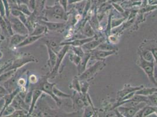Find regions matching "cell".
<instances>
[{"mask_svg":"<svg viewBox=\"0 0 157 117\" xmlns=\"http://www.w3.org/2000/svg\"><path fill=\"white\" fill-rule=\"evenodd\" d=\"M46 16L53 20L67 21L68 19L67 12L58 2L52 7H46Z\"/></svg>","mask_w":157,"mask_h":117,"instance_id":"6da1fadb","label":"cell"},{"mask_svg":"<svg viewBox=\"0 0 157 117\" xmlns=\"http://www.w3.org/2000/svg\"><path fill=\"white\" fill-rule=\"evenodd\" d=\"M104 63H105L102 60H99L96 62L93 65L88 69H86L85 72L79 75L78 76V79L80 81H87L92 79L94 76V75L105 66Z\"/></svg>","mask_w":157,"mask_h":117,"instance_id":"7a4b0ae2","label":"cell"},{"mask_svg":"<svg viewBox=\"0 0 157 117\" xmlns=\"http://www.w3.org/2000/svg\"><path fill=\"white\" fill-rule=\"evenodd\" d=\"M48 77L46 76V77L44 78L42 82L40 85V90L43 91V92H45L49 96H50L52 98L53 100L55 101L56 104L58 107H60L62 104V101L60 100V98L57 97L53 93V87L56 85V83H50L48 81Z\"/></svg>","mask_w":157,"mask_h":117,"instance_id":"3957f363","label":"cell"},{"mask_svg":"<svg viewBox=\"0 0 157 117\" xmlns=\"http://www.w3.org/2000/svg\"><path fill=\"white\" fill-rule=\"evenodd\" d=\"M8 19L10 21L12 29L14 32L23 35H29L28 29L18 17L10 15Z\"/></svg>","mask_w":157,"mask_h":117,"instance_id":"277c9868","label":"cell"},{"mask_svg":"<svg viewBox=\"0 0 157 117\" xmlns=\"http://www.w3.org/2000/svg\"><path fill=\"white\" fill-rule=\"evenodd\" d=\"M139 63V66L144 70L151 81L157 85V81L154 77V63L147 62L141 56Z\"/></svg>","mask_w":157,"mask_h":117,"instance_id":"5b68a950","label":"cell"},{"mask_svg":"<svg viewBox=\"0 0 157 117\" xmlns=\"http://www.w3.org/2000/svg\"><path fill=\"white\" fill-rule=\"evenodd\" d=\"M70 49V46L64 45L63 46V47L62 49L57 53V58H56V62L55 63V66L54 68L51 71V74L49 77L51 78H53L58 73L59 70V68L60 65L65 58L66 55L69 51Z\"/></svg>","mask_w":157,"mask_h":117,"instance_id":"8992f818","label":"cell"},{"mask_svg":"<svg viewBox=\"0 0 157 117\" xmlns=\"http://www.w3.org/2000/svg\"><path fill=\"white\" fill-rule=\"evenodd\" d=\"M36 62V60L32 56H23V57L15 59L6 70H17L28 63Z\"/></svg>","mask_w":157,"mask_h":117,"instance_id":"52a82bcc","label":"cell"},{"mask_svg":"<svg viewBox=\"0 0 157 117\" xmlns=\"http://www.w3.org/2000/svg\"><path fill=\"white\" fill-rule=\"evenodd\" d=\"M147 103H141L137 107H124L121 106L118 107L119 111L120 114L123 115L124 117H134L135 114L138 111L145 107V105Z\"/></svg>","mask_w":157,"mask_h":117,"instance_id":"ba28073f","label":"cell"},{"mask_svg":"<svg viewBox=\"0 0 157 117\" xmlns=\"http://www.w3.org/2000/svg\"><path fill=\"white\" fill-rule=\"evenodd\" d=\"M42 24L46 26L48 30L51 31H57L63 29L65 26L64 22H53V21H44L41 22Z\"/></svg>","mask_w":157,"mask_h":117,"instance_id":"9c48e42d","label":"cell"},{"mask_svg":"<svg viewBox=\"0 0 157 117\" xmlns=\"http://www.w3.org/2000/svg\"><path fill=\"white\" fill-rule=\"evenodd\" d=\"M94 39V37L86 38L84 39H75L69 41H66L60 43V46L68 45L70 46H80L82 47L86 43Z\"/></svg>","mask_w":157,"mask_h":117,"instance_id":"30bf717a","label":"cell"},{"mask_svg":"<svg viewBox=\"0 0 157 117\" xmlns=\"http://www.w3.org/2000/svg\"><path fill=\"white\" fill-rule=\"evenodd\" d=\"M47 49H48V56H49V59H48V65L51 69V71H52L53 69L54 68L55 63L56 62L57 58V53L53 51L51 45L48 43V42L46 43Z\"/></svg>","mask_w":157,"mask_h":117,"instance_id":"8fae6325","label":"cell"},{"mask_svg":"<svg viewBox=\"0 0 157 117\" xmlns=\"http://www.w3.org/2000/svg\"><path fill=\"white\" fill-rule=\"evenodd\" d=\"M33 97H32V100H31V103L30 104V107H29V110L28 111V114L31 115L32 114L33 110L35 107L36 104L38 101V100H39V98L41 97V96L43 94V91L40 90L39 89H36L33 90Z\"/></svg>","mask_w":157,"mask_h":117,"instance_id":"7c38bea8","label":"cell"},{"mask_svg":"<svg viewBox=\"0 0 157 117\" xmlns=\"http://www.w3.org/2000/svg\"><path fill=\"white\" fill-rule=\"evenodd\" d=\"M90 58H91V53L88 52L85 53L84 56L82 58L78 65L77 66L78 76L85 71L87 63Z\"/></svg>","mask_w":157,"mask_h":117,"instance_id":"4fadbf2b","label":"cell"},{"mask_svg":"<svg viewBox=\"0 0 157 117\" xmlns=\"http://www.w3.org/2000/svg\"><path fill=\"white\" fill-rule=\"evenodd\" d=\"M44 35H28L25 39H24L20 44L17 46V47H24L26 46L30 45H32L35 42L38 41L39 39L42 38Z\"/></svg>","mask_w":157,"mask_h":117,"instance_id":"5bb4252c","label":"cell"},{"mask_svg":"<svg viewBox=\"0 0 157 117\" xmlns=\"http://www.w3.org/2000/svg\"><path fill=\"white\" fill-rule=\"evenodd\" d=\"M116 53V51H106L99 49H94L90 53L94 58L97 59H105V58L113 55Z\"/></svg>","mask_w":157,"mask_h":117,"instance_id":"9a60e30c","label":"cell"},{"mask_svg":"<svg viewBox=\"0 0 157 117\" xmlns=\"http://www.w3.org/2000/svg\"><path fill=\"white\" fill-rule=\"evenodd\" d=\"M102 39H99V40H95L93 39L92 40L86 43L83 45L82 46L83 50L86 52H89V51H92L93 50L96 49L100 43L103 42Z\"/></svg>","mask_w":157,"mask_h":117,"instance_id":"2e32d148","label":"cell"},{"mask_svg":"<svg viewBox=\"0 0 157 117\" xmlns=\"http://www.w3.org/2000/svg\"><path fill=\"white\" fill-rule=\"evenodd\" d=\"M28 35H23L18 33L13 34L11 36L10 41V46L11 47L17 46L20 44L24 39H25Z\"/></svg>","mask_w":157,"mask_h":117,"instance_id":"e0dca14e","label":"cell"},{"mask_svg":"<svg viewBox=\"0 0 157 117\" xmlns=\"http://www.w3.org/2000/svg\"><path fill=\"white\" fill-rule=\"evenodd\" d=\"M143 87V85H141V86H137V87H132L130 86V85H125L124 89L121 90V91L119 92V95H120V97L121 98L124 97L125 96L132 92H134V91H137L140 89H141Z\"/></svg>","mask_w":157,"mask_h":117,"instance_id":"ac0fdd59","label":"cell"},{"mask_svg":"<svg viewBox=\"0 0 157 117\" xmlns=\"http://www.w3.org/2000/svg\"><path fill=\"white\" fill-rule=\"evenodd\" d=\"M16 85H17V81H16L15 80V76L3 83L4 87L7 89L8 92H11L18 88L15 87Z\"/></svg>","mask_w":157,"mask_h":117,"instance_id":"d6986e66","label":"cell"},{"mask_svg":"<svg viewBox=\"0 0 157 117\" xmlns=\"http://www.w3.org/2000/svg\"><path fill=\"white\" fill-rule=\"evenodd\" d=\"M17 70H6L0 75V84L4 83L7 81L10 78L13 77L15 76Z\"/></svg>","mask_w":157,"mask_h":117,"instance_id":"ffe728a7","label":"cell"},{"mask_svg":"<svg viewBox=\"0 0 157 117\" xmlns=\"http://www.w3.org/2000/svg\"><path fill=\"white\" fill-rule=\"evenodd\" d=\"M82 33L85 36L86 38H92L94 35V30L91 26L89 22H87L83 26Z\"/></svg>","mask_w":157,"mask_h":117,"instance_id":"44dd1931","label":"cell"},{"mask_svg":"<svg viewBox=\"0 0 157 117\" xmlns=\"http://www.w3.org/2000/svg\"><path fill=\"white\" fill-rule=\"evenodd\" d=\"M96 49L106 51H117L118 48L113 45L102 42L98 46Z\"/></svg>","mask_w":157,"mask_h":117,"instance_id":"7402d4cb","label":"cell"},{"mask_svg":"<svg viewBox=\"0 0 157 117\" xmlns=\"http://www.w3.org/2000/svg\"><path fill=\"white\" fill-rule=\"evenodd\" d=\"M157 92V89L155 88H142L141 89L136 92V94H140L145 96H148L151 94Z\"/></svg>","mask_w":157,"mask_h":117,"instance_id":"603a6c76","label":"cell"},{"mask_svg":"<svg viewBox=\"0 0 157 117\" xmlns=\"http://www.w3.org/2000/svg\"><path fill=\"white\" fill-rule=\"evenodd\" d=\"M47 28L44 25H38L36 26L35 28L33 29V31L29 35H44V33L46 31Z\"/></svg>","mask_w":157,"mask_h":117,"instance_id":"cb8c5ba5","label":"cell"},{"mask_svg":"<svg viewBox=\"0 0 157 117\" xmlns=\"http://www.w3.org/2000/svg\"><path fill=\"white\" fill-rule=\"evenodd\" d=\"M53 91L54 94L59 98H72V96L68 94H66L65 92L60 90L58 88L56 87V85L53 87Z\"/></svg>","mask_w":157,"mask_h":117,"instance_id":"d4e9b609","label":"cell"},{"mask_svg":"<svg viewBox=\"0 0 157 117\" xmlns=\"http://www.w3.org/2000/svg\"><path fill=\"white\" fill-rule=\"evenodd\" d=\"M16 9H19L21 12L26 15V16L30 17L33 14V12L30 10L28 6L26 4H20L17 7Z\"/></svg>","mask_w":157,"mask_h":117,"instance_id":"484cf974","label":"cell"},{"mask_svg":"<svg viewBox=\"0 0 157 117\" xmlns=\"http://www.w3.org/2000/svg\"><path fill=\"white\" fill-rule=\"evenodd\" d=\"M132 101H136L138 103H145L147 104L150 103L148 98L147 96H145L143 95H140V94H135L131 99H130Z\"/></svg>","mask_w":157,"mask_h":117,"instance_id":"4316f807","label":"cell"},{"mask_svg":"<svg viewBox=\"0 0 157 117\" xmlns=\"http://www.w3.org/2000/svg\"><path fill=\"white\" fill-rule=\"evenodd\" d=\"M71 88L74 91H77L81 93V89H80V81L78 79V77L75 76L72 80V84L71 85Z\"/></svg>","mask_w":157,"mask_h":117,"instance_id":"83f0119b","label":"cell"},{"mask_svg":"<svg viewBox=\"0 0 157 117\" xmlns=\"http://www.w3.org/2000/svg\"><path fill=\"white\" fill-rule=\"evenodd\" d=\"M141 56L147 62H154V61H155L153 55L150 50H145L143 51L142 52Z\"/></svg>","mask_w":157,"mask_h":117,"instance_id":"f1b7e54d","label":"cell"},{"mask_svg":"<svg viewBox=\"0 0 157 117\" xmlns=\"http://www.w3.org/2000/svg\"><path fill=\"white\" fill-rule=\"evenodd\" d=\"M144 111H143V117H148L151 114L155 113L157 111V108L155 107H152V106H147L144 107Z\"/></svg>","mask_w":157,"mask_h":117,"instance_id":"f546056e","label":"cell"},{"mask_svg":"<svg viewBox=\"0 0 157 117\" xmlns=\"http://www.w3.org/2000/svg\"><path fill=\"white\" fill-rule=\"evenodd\" d=\"M15 111V109L10 104V105L7 106L4 110L2 111L0 117H10Z\"/></svg>","mask_w":157,"mask_h":117,"instance_id":"4dcf8cb0","label":"cell"},{"mask_svg":"<svg viewBox=\"0 0 157 117\" xmlns=\"http://www.w3.org/2000/svg\"><path fill=\"white\" fill-rule=\"evenodd\" d=\"M28 114V111L24 110H15L13 113L10 116L11 117H25Z\"/></svg>","mask_w":157,"mask_h":117,"instance_id":"1f68e13d","label":"cell"},{"mask_svg":"<svg viewBox=\"0 0 157 117\" xmlns=\"http://www.w3.org/2000/svg\"><path fill=\"white\" fill-rule=\"evenodd\" d=\"M71 47L73 52L75 54L78 55L81 58H82L84 56L85 53L84 52V51L83 50L82 47H80V46H71Z\"/></svg>","mask_w":157,"mask_h":117,"instance_id":"d6a6232c","label":"cell"},{"mask_svg":"<svg viewBox=\"0 0 157 117\" xmlns=\"http://www.w3.org/2000/svg\"><path fill=\"white\" fill-rule=\"evenodd\" d=\"M0 28L4 32V33L8 34V31H7V23L6 22V20L4 19V17L1 16L0 14Z\"/></svg>","mask_w":157,"mask_h":117,"instance_id":"836d02e7","label":"cell"},{"mask_svg":"<svg viewBox=\"0 0 157 117\" xmlns=\"http://www.w3.org/2000/svg\"><path fill=\"white\" fill-rule=\"evenodd\" d=\"M90 24L92 26V28H93L94 30H97L98 28V17H96V15H93L92 16V18L90 19Z\"/></svg>","mask_w":157,"mask_h":117,"instance_id":"e575fe53","label":"cell"},{"mask_svg":"<svg viewBox=\"0 0 157 117\" xmlns=\"http://www.w3.org/2000/svg\"><path fill=\"white\" fill-rule=\"evenodd\" d=\"M80 89H81V93L82 94H87V91L89 89V84L87 83V81H85V80L80 81Z\"/></svg>","mask_w":157,"mask_h":117,"instance_id":"d590c367","label":"cell"},{"mask_svg":"<svg viewBox=\"0 0 157 117\" xmlns=\"http://www.w3.org/2000/svg\"><path fill=\"white\" fill-rule=\"evenodd\" d=\"M92 105H87L84 111L83 117H92L93 114V109Z\"/></svg>","mask_w":157,"mask_h":117,"instance_id":"8d00e7d4","label":"cell"},{"mask_svg":"<svg viewBox=\"0 0 157 117\" xmlns=\"http://www.w3.org/2000/svg\"><path fill=\"white\" fill-rule=\"evenodd\" d=\"M69 58H70L71 60L72 61V62L74 63V64L75 65L78 66V64H79V63H80V60H81L82 58L73 53V54L71 55Z\"/></svg>","mask_w":157,"mask_h":117,"instance_id":"74e56055","label":"cell"},{"mask_svg":"<svg viewBox=\"0 0 157 117\" xmlns=\"http://www.w3.org/2000/svg\"><path fill=\"white\" fill-rule=\"evenodd\" d=\"M147 97L148 98L150 103L153 105H157V92H154Z\"/></svg>","mask_w":157,"mask_h":117,"instance_id":"f35d334b","label":"cell"},{"mask_svg":"<svg viewBox=\"0 0 157 117\" xmlns=\"http://www.w3.org/2000/svg\"><path fill=\"white\" fill-rule=\"evenodd\" d=\"M85 2L83 3L82 1L76 3V8H77V9H78V12L80 14H82L83 13V11H84L85 7Z\"/></svg>","mask_w":157,"mask_h":117,"instance_id":"ab89813d","label":"cell"},{"mask_svg":"<svg viewBox=\"0 0 157 117\" xmlns=\"http://www.w3.org/2000/svg\"><path fill=\"white\" fill-rule=\"evenodd\" d=\"M33 91H28V92H26L25 97L24 98V101L25 102V103L28 104L30 106V104L31 103V100H32V97H33Z\"/></svg>","mask_w":157,"mask_h":117,"instance_id":"60d3db41","label":"cell"},{"mask_svg":"<svg viewBox=\"0 0 157 117\" xmlns=\"http://www.w3.org/2000/svg\"><path fill=\"white\" fill-rule=\"evenodd\" d=\"M28 6L30 10L33 13L36 8V0H29Z\"/></svg>","mask_w":157,"mask_h":117,"instance_id":"b9f144b4","label":"cell"},{"mask_svg":"<svg viewBox=\"0 0 157 117\" xmlns=\"http://www.w3.org/2000/svg\"><path fill=\"white\" fill-rule=\"evenodd\" d=\"M0 14L3 17L6 16V11L2 0H0Z\"/></svg>","mask_w":157,"mask_h":117,"instance_id":"7bdbcfd3","label":"cell"},{"mask_svg":"<svg viewBox=\"0 0 157 117\" xmlns=\"http://www.w3.org/2000/svg\"><path fill=\"white\" fill-rule=\"evenodd\" d=\"M124 19L113 20L111 23V28H114L116 26L120 25L124 21Z\"/></svg>","mask_w":157,"mask_h":117,"instance_id":"ee69618b","label":"cell"},{"mask_svg":"<svg viewBox=\"0 0 157 117\" xmlns=\"http://www.w3.org/2000/svg\"><path fill=\"white\" fill-rule=\"evenodd\" d=\"M58 2L63 7L66 12H67V5L69 3L68 0H59Z\"/></svg>","mask_w":157,"mask_h":117,"instance_id":"f6af8a7d","label":"cell"},{"mask_svg":"<svg viewBox=\"0 0 157 117\" xmlns=\"http://www.w3.org/2000/svg\"><path fill=\"white\" fill-rule=\"evenodd\" d=\"M8 93V91H7V89L4 87V85H0V98L4 97V96Z\"/></svg>","mask_w":157,"mask_h":117,"instance_id":"bcb514c9","label":"cell"},{"mask_svg":"<svg viewBox=\"0 0 157 117\" xmlns=\"http://www.w3.org/2000/svg\"><path fill=\"white\" fill-rule=\"evenodd\" d=\"M29 81L31 84H36L38 81L37 76L33 74L30 75V76L29 77Z\"/></svg>","mask_w":157,"mask_h":117,"instance_id":"7dc6e473","label":"cell"},{"mask_svg":"<svg viewBox=\"0 0 157 117\" xmlns=\"http://www.w3.org/2000/svg\"><path fill=\"white\" fill-rule=\"evenodd\" d=\"M26 83V80L24 78H20L17 80V85L19 87H24Z\"/></svg>","mask_w":157,"mask_h":117,"instance_id":"c3c4849f","label":"cell"},{"mask_svg":"<svg viewBox=\"0 0 157 117\" xmlns=\"http://www.w3.org/2000/svg\"><path fill=\"white\" fill-rule=\"evenodd\" d=\"M112 5L114 7V8L117 10L118 12L121 13H124V9L121 7L120 6H119L117 4H115V3H113Z\"/></svg>","mask_w":157,"mask_h":117,"instance_id":"681fc988","label":"cell"},{"mask_svg":"<svg viewBox=\"0 0 157 117\" xmlns=\"http://www.w3.org/2000/svg\"><path fill=\"white\" fill-rule=\"evenodd\" d=\"M151 51L152 52L153 56L154 58V60L156 63V65H157V48H154L150 49Z\"/></svg>","mask_w":157,"mask_h":117,"instance_id":"f907efd6","label":"cell"},{"mask_svg":"<svg viewBox=\"0 0 157 117\" xmlns=\"http://www.w3.org/2000/svg\"><path fill=\"white\" fill-rule=\"evenodd\" d=\"M4 104H5V101L3 98H0V113L1 112L4 106Z\"/></svg>","mask_w":157,"mask_h":117,"instance_id":"816d5d0a","label":"cell"},{"mask_svg":"<svg viewBox=\"0 0 157 117\" xmlns=\"http://www.w3.org/2000/svg\"><path fill=\"white\" fill-rule=\"evenodd\" d=\"M82 1H83V0H68V2H69V4H71L77 3V2Z\"/></svg>","mask_w":157,"mask_h":117,"instance_id":"f5cc1de1","label":"cell"},{"mask_svg":"<svg viewBox=\"0 0 157 117\" xmlns=\"http://www.w3.org/2000/svg\"><path fill=\"white\" fill-rule=\"evenodd\" d=\"M154 77L156 80V78H157V65H156L155 67H154Z\"/></svg>","mask_w":157,"mask_h":117,"instance_id":"db71d44e","label":"cell"},{"mask_svg":"<svg viewBox=\"0 0 157 117\" xmlns=\"http://www.w3.org/2000/svg\"><path fill=\"white\" fill-rule=\"evenodd\" d=\"M58 1H59V0H56V2H58Z\"/></svg>","mask_w":157,"mask_h":117,"instance_id":"11a10c76","label":"cell"},{"mask_svg":"<svg viewBox=\"0 0 157 117\" xmlns=\"http://www.w3.org/2000/svg\"><path fill=\"white\" fill-rule=\"evenodd\" d=\"M105 1H109V0H104Z\"/></svg>","mask_w":157,"mask_h":117,"instance_id":"9f6ffc18","label":"cell"},{"mask_svg":"<svg viewBox=\"0 0 157 117\" xmlns=\"http://www.w3.org/2000/svg\"><path fill=\"white\" fill-rule=\"evenodd\" d=\"M0 31H1V28H0Z\"/></svg>","mask_w":157,"mask_h":117,"instance_id":"6f0895ef","label":"cell"}]
</instances>
